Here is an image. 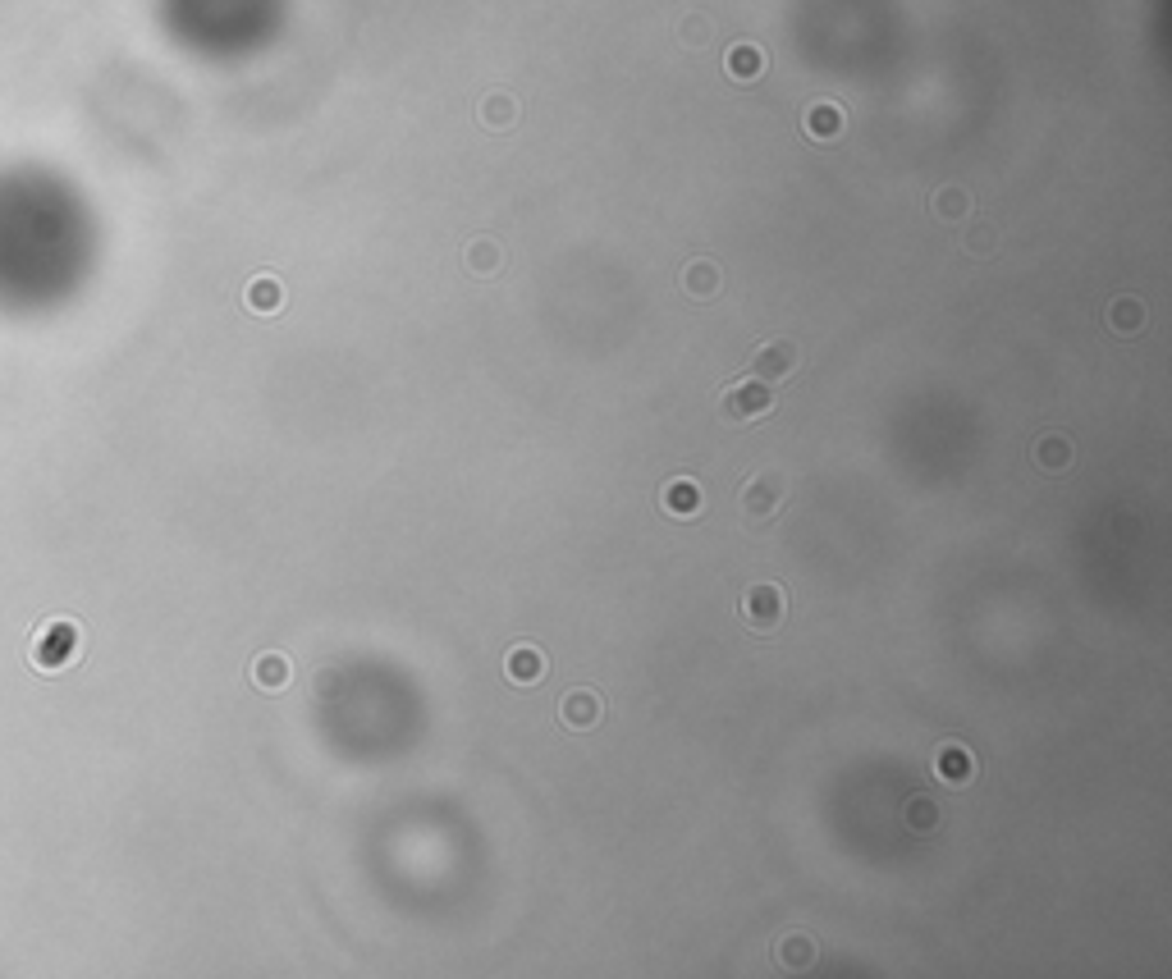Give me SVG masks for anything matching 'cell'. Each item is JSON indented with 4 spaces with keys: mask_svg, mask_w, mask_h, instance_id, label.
<instances>
[{
    "mask_svg": "<svg viewBox=\"0 0 1172 979\" xmlns=\"http://www.w3.org/2000/svg\"><path fill=\"white\" fill-rule=\"evenodd\" d=\"M774 408H779V399H774V385H765V380H756V376L738 380V385H728L724 394H719V417H724L728 426H751V421H765Z\"/></svg>",
    "mask_w": 1172,
    "mask_h": 979,
    "instance_id": "obj_1",
    "label": "cell"
},
{
    "mask_svg": "<svg viewBox=\"0 0 1172 979\" xmlns=\"http://www.w3.org/2000/svg\"><path fill=\"white\" fill-rule=\"evenodd\" d=\"M738 618L747 623V632L774 636L783 627V618H788V595H783L774 581H756V586H747V591H742Z\"/></svg>",
    "mask_w": 1172,
    "mask_h": 979,
    "instance_id": "obj_2",
    "label": "cell"
},
{
    "mask_svg": "<svg viewBox=\"0 0 1172 979\" xmlns=\"http://www.w3.org/2000/svg\"><path fill=\"white\" fill-rule=\"evenodd\" d=\"M788 504V476L783 472H756L747 485H742V517L751 527H770L774 517L783 513Z\"/></svg>",
    "mask_w": 1172,
    "mask_h": 979,
    "instance_id": "obj_3",
    "label": "cell"
},
{
    "mask_svg": "<svg viewBox=\"0 0 1172 979\" xmlns=\"http://www.w3.org/2000/svg\"><path fill=\"white\" fill-rule=\"evenodd\" d=\"M802 371V348L793 339H765L756 353L747 357V376L765 380V385H783Z\"/></svg>",
    "mask_w": 1172,
    "mask_h": 979,
    "instance_id": "obj_4",
    "label": "cell"
},
{
    "mask_svg": "<svg viewBox=\"0 0 1172 979\" xmlns=\"http://www.w3.org/2000/svg\"><path fill=\"white\" fill-rule=\"evenodd\" d=\"M600 714H605V700H600V691H591V687H573V691H564V700H559V723H564L568 732L596 728Z\"/></svg>",
    "mask_w": 1172,
    "mask_h": 979,
    "instance_id": "obj_5",
    "label": "cell"
},
{
    "mask_svg": "<svg viewBox=\"0 0 1172 979\" xmlns=\"http://www.w3.org/2000/svg\"><path fill=\"white\" fill-rule=\"evenodd\" d=\"M518 115H522V106L513 92H486V97L477 101V124L486 133H509L513 124H518Z\"/></svg>",
    "mask_w": 1172,
    "mask_h": 979,
    "instance_id": "obj_6",
    "label": "cell"
},
{
    "mask_svg": "<svg viewBox=\"0 0 1172 979\" xmlns=\"http://www.w3.org/2000/svg\"><path fill=\"white\" fill-rule=\"evenodd\" d=\"M504 678H509L513 687H536V682L545 678V655L536 646H513L509 655H504Z\"/></svg>",
    "mask_w": 1172,
    "mask_h": 979,
    "instance_id": "obj_7",
    "label": "cell"
},
{
    "mask_svg": "<svg viewBox=\"0 0 1172 979\" xmlns=\"http://www.w3.org/2000/svg\"><path fill=\"white\" fill-rule=\"evenodd\" d=\"M802 129L811 133L815 142H834V138H843V129H847V115L834 106V101H815V106L806 110Z\"/></svg>",
    "mask_w": 1172,
    "mask_h": 979,
    "instance_id": "obj_8",
    "label": "cell"
},
{
    "mask_svg": "<svg viewBox=\"0 0 1172 979\" xmlns=\"http://www.w3.org/2000/svg\"><path fill=\"white\" fill-rule=\"evenodd\" d=\"M934 774H939V783L944 787H966L971 783V751L957 742L939 746V755H934Z\"/></svg>",
    "mask_w": 1172,
    "mask_h": 979,
    "instance_id": "obj_9",
    "label": "cell"
},
{
    "mask_svg": "<svg viewBox=\"0 0 1172 979\" xmlns=\"http://www.w3.org/2000/svg\"><path fill=\"white\" fill-rule=\"evenodd\" d=\"M660 508H664L669 517H692V513H701V485L687 481V476H673V481L664 485Z\"/></svg>",
    "mask_w": 1172,
    "mask_h": 979,
    "instance_id": "obj_10",
    "label": "cell"
},
{
    "mask_svg": "<svg viewBox=\"0 0 1172 979\" xmlns=\"http://www.w3.org/2000/svg\"><path fill=\"white\" fill-rule=\"evenodd\" d=\"M719 284H724V275H719L715 261L696 257V261H687V266H683V289L692 293L696 302H710L719 293Z\"/></svg>",
    "mask_w": 1172,
    "mask_h": 979,
    "instance_id": "obj_11",
    "label": "cell"
},
{
    "mask_svg": "<svg viewBox=\"0 0 1172 979\" xmlns=\"http://www.w3.org/2000/svg\"><path fill=\"white\" fill-rule=\"evenodd\" d=\"M463 266L472 270V275H481V280H490V275L504 266V248L495 238H472L463 248Z\"/></svg>",
    "mask_w": 1172,
    "mask_h": 979,
    "instance_id": "obj_12",
    "label": "cell"
},
{
    "mask_svg": "<svg viewBox=\"0 0 1172 979\" xmlns=\"http://www.w3.org/2000/svg\"><path fill=\"white\" fill-rule=\"evenodd\" d=\"M1031 458L1040 472H1067V467H1072V440H1067V435H1040Z\"/></svg>",
    "mask_w": 1172,
    "mask_h": 979,
    "instance_id": "obj_13",
    "label": "cell"
},
{
    "mask_svg": "<svg viewBox=\"0 0 1172 979\" xmlns=\"http://www.w3.org/2000/svg\"><path fill=\"white\" fill-rule=\"evenodd\" d=\"M724 69H728L733 83H751V78H760V69H765V55H760V46L742 42V46H733V51L724 55Z\"/></svg>",
    "mask_w": 1172,
    "mask_h": 979,
    "instance_id": "obj_14",
    "label": "cell"
},
{
    "mask_svg": "<svg viewBox=\"0 0 1172 979\" xmlns=\"http://www.w3.org/2000/svg\"><path fill=\"white\" fill-rule=\"evenodd\" d=\"M774 957H779V966H788V970H806L815 961V938L783 934L779 943H774Z\"/></svg>",
    "mask_w": 1172,
    "mask_h": 979,
    "instance_id": "obj_15",
    "label": "cell"
},
{
    "mask_svg": "<svg viewBox=\"0 0 1172 979\" xmlns=\"http://www.w3.org/2000/svg\"><path fill=\"white\" fill-rule=\"evenodd\" d=\"M1104 321H1108V330L1118 334V339H1131V334L1145 325V307H1140L1136 298H1118L1113 307H1108Z\"/></svg>",
    "mask_w": 1172,
    "mask_h": 979,
    "instance_id": "obj_16",
    "label": "cell"
},
{
    "mask_svg": "<svg viewBox=\"0 0 1172 979\" xmlns=\"http://www.w3.org/2000/svg\"><path fill=\"white\" fill-rule=\"evenodd\" d=\"M289 678H293V668H289V659H284V655H261L257 664H252V682H257V687H266V691L289 687Z\"/></svg>",
    "mask_w": 1172,
    "mask_h": 979,
    "instance_id": "obj_17",
    "label": "cell"
},
{
    "mask_svg": "<svg viewBox=\"0 0 1172 979\" xmlns=\"http://www.w3.org/2000/svg\"><path fill=\"white\" fill-rule=\"evenodd\" d=\"M248 312H257V316H271V312H280V280H271V275H261V280H252L248 284Z\"/></svg>",
    "mask_w": 1172,
    "mask_h": 979,
    "instance_id": "obj_18",
    "label": "cell"
},
{
    "mask_svg": "<svg viewBox=\"0 0 1172 979\" xmlns=\"http://www.w3.org/2000/svg\"><path fill=\"white\" fill-rule=\"evenodd\" d=\"M934 216L939 220L971 216V193H966V188H939V193H934Z\"/></svg>",
    "mask_w": 1172,
    "mask_h": 979,
    "instance_id": "obj_19",
    "label": "cell"
},
{
    "mask_svg": "<svg viewBox=\"0 0 1172 979\" xmlns=\"http://www.w3.org/2000/svg\"><path fill=\"white\" fill-rule=\"evenodd\" d=\"M907 824H912V829H921V833H925V829H934V824H939V806H934L930 797L907 801Z\"/></svg>",
    "mask_w": 1172,
    "mask_h": 979,
    "instance_id": "obj_20",
    "label": "cell"
},
{
    "mask_svg": "<svg viewBox=\"0 0 1172 979\" xmlns=\"http://www.w3.org/2000/svg\"><path fill=\"white\" fill-rule=\"evenodd\" d=\"M710 37H715V28H710L706 14H687L683 19V46H696V51H701Z\"/></svg>",
    "mask_w": 1172,
    "mask_h": 979,
    "instance_id": "obj_21",
    "label": "cell"
},
{
    "mask_svg": "<svg viewBox=\"0 0 1172 979\" xmlns=\"http://www.w3.org/2000/svg\"><path fill=\"white\" fill-rule=\"evenodd\" d=\"M994 248H999V234H994L989 225H980L976 234L966 238V252H971V257H985V252H994Z\"/></svg>",
    "mask_w": 1172,
    "mask_h": 979,
    "instance_id": "obj_22",
    "label": "cell"
}]
</instances>
